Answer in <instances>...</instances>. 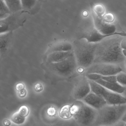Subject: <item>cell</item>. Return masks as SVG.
<instances>
[{
    "mask_svg": "<svg viewBox=\"0 0 126 126\" xmlns=\"http://www.w3.org/2000/svg\"><path fill=\"white\" fill-rule=\"evenodd\" d=\"M12 13L22 10L21 0H3Z\"/></svg>",
    "mask_w": 126,
    "mask_h": 126,
    "instance_id": "e0dca14e",
    "label": "cell"
},
{
    "mask_svg": "<svg viewBox=\"0 0 126 126\" xmlns=\"http://www.w3.org/2000/svg\"><path fill=\"white\" fill-rule=\"evenodd\" d=\"M123 38L120 35H113L98 43L94 63H103L121 65L126 59L121 47Z\"/></svg>",
    "mask_w": 126,
    "mask_h": 126,
    "instance_id": "6da1fadb",
    "label": "cell"
},
{
    "mask_svg": "<svg viewBox=\"0 0 126 126\" xmlns=\"http://www.w3.org/2000/svg\"><path fill=\"white\" fill-rule=\"evenodd\" d=\"M126 112V104L111 105L107 104L97 110V115L93 125L112 126L121 120Z\"/></svg>",
    "mask_w": 126,
    "mask_h": 126,
    "instance_id": "3957f363",
    "label": "cell"
},
{
    "mask_svg": "<svg viewBox=\"0 0 126 126\" xmlns=\"http://www.w3.org/2000/svg\"><path fill=\"white\" fill-rule=\"evenodd\" d=\"M121 94L122 95L125 96V98H126V87H125L124 91V92Z\"/></svg>",
    "mask_w": 126,
    "mask_h": 126,
    "instance_id": "d590c367",
    "label": "cell"
},
{
    "mask_svg": "<svg viewBox=\"0 0 126 126\" xmlns=\"http://www.w3.org/2000/svg\"><path fill=\"white\" fill-rule=\"evenodd\" d=\"M121 45V47L123 50H126V38H123Z\"/></svg>",
    "mask_w": 126,
    "mask_h": 126,
    "instance_id": "1f68e13d",
    "label": "cell"
},
{
    "mask_svg": "<svg viewBox=\"0 0 126 126\" xmlns=\"http://www.w3.org/2000/svg\"><path fill=\"white\" fill-rule=\"evenodd\" d=\"M11 121L16 124H22L25 122L26 118L20 116L18 112L14 113L11 118Z\"/></svg>",
    "mask_w": 126,
    "mask_h": 126,
    "instance_id": "44dd1931",
    "label": "cell"
},
{
    "mask_svg": "<svg viewBox=\"0 0 126 126\" xmlns=\"http://www.w3.org/2000/svg\"><path fill=\"white\" fill-rule=\"evenodd\" d=\"M82 100L89 106L97 110L107 104L104 97L91 91Z\"/></svg>",
    "mask_w": 126,
    "mask_h": 126,
    "instance_id": "8fae6325",
    "label": "cell"
},
{
    "mask_svg": "<svg viewBox=\"0 0 126 126\" xmlns=\"http://www.w3.org/2000/svg\"><path fill=\"white\" fill-rule=\"evenodd\" d=\"M92 15L94 22V27L101 33L104 35H118L126 37V33L116 32V26L114 25L104 21L102 17L97 16L93 9L92 10Z\"/></svg>",
    "mask_w": 126,
    "mask_h": 126,
    "instance_id": "ba28073f",
    "label": "cell"
},
{
    "mask_svg": "<svg viewBox=\"0 0 126 126\" xmlns=\"http://www.w3.org/2000/svg\"><path fill=\"white\" fill-rule=\"evenodd\" d=\"M71 106L65 105L63 106L59 112V116L63 119H69L73 117L71 110Z\"/></svg>",
    "mask_w": 126,
    "mask_h": 126,
    "instance_id": "ffe728a7",
    "label": "cell"
},
{
    "mask_svg": "<svg viewBox=\"0 0 126 126\" xmlns=\"http://www.w3.org/2000/svg\"><path fill=\"white\" fill-rule=\"evenodd\" d=\"M95 81L98 82L109 90L121 94L124 92L125 88V87L122 86L118 82H109L102 79H98Z\"/></svg>",
    "mask_w": 126,
    "mask_h": 126,
    "instance_id": "9a60e30c",
    "label": "cell"
},
{
    "mask_svg": "<svg viewBox=\"0 0 126 126\" xmlns=\"http://www.w3.org/2000/svg\"><path fill=\"white\" fill-rule=\"evenodd\" d=\"M16 90L17 91L23 90L25 88V85L22 83H19L16 85Z\"/></svg>",
    "mask_w": 126,
    "mask_h": 126,
    "instance_id": "f546056e",
    "label": "cell"
},
{
    "mask_svg": "<svg viewBox=\"0 0 126 126\" xmlns=\"http://www.w3.org/2000/svg\"><path fill=\"white\" fill-rule=\"evenodd\" d=\"M102 79L106 81L111 82H117V75L102 76Z\"/></svg>",
    "mask_w": 126,
    "mask_h": 126,
    "instance_id": "4316f807",
    "label": "cell"
},
{
    "mask_svg": "<svg viewBox=\"0 0 126 126\" xmlns=\"http://www.w3.org/2000/svg\"><path fill=\"white\" fill-rule=\"evenodd\" d=\"M73 50V45L66 40L56 42L50 46L47 50V54L56 51H68Z\"/></svg>",
    "mask_w": 126,
    "mask_h": 126,
    "instance_id": "4fadbf2b",
    "label": "cell"
},
{
    "mask_svg": "<svg viewBox=\"0 0 126 126\" xmlns=\"http://www.w3.org/2000/svg\"><path fill=\"white\" fill-rule=\"evenodd\" d=\"M121 120L122 121H123V122L126 123V112H125V113L124 114Z\"/></svg>",
    "mask_w": 126,
    "mask_h": 126,
    "instance_id": "e575fe53",
    "label": "cell"
},
{
    "mask_svg": "<svg viewBox=\"0 0 126 126\" xmlns=\"http://www.w3.org/2000/svg\"><path fill=\"white\" fill-rule=\"evenodd\" d=\"M0 19H4L12 14L8 6L3 0H0Z\"/></svg>",
    "mask_w": 126,
    "mask_h": 126,
    "instance_id": "ac0fdd59",
    "label": "cell"
},
{
    "mask_svg": "<svg viewBox=\"0 0 126 126\" xmlns=\"http://www.w3.org/2000/svg\"><path fill=\"white\" fill-rule=\"evenodd\" d=\"M123 53L124 56L126 57V50H123Z\"/></svg>",
    "mask_w": 126,
    "mask_h": 126,
    "instance_id": "8d00e7d4",
    "label": "cell"
},
{
    "mask_svg": "<svg viewBox=\"0 0 126 126\" xmlns=\"http://www.w3.org/2000/svg\"><path fill=\"white\" fill-rule=\"evenodd\" d=\"M34 88L36 92H40L43 90V87L42 84L40 83H37L34 85Z\"/></svg>",
    "mask_w": 126,
    "mask_h": 126,
    "instance_id": "83f0119b",
    "label": "cell"
},
{
    "mask_svg": "<svg viewBox=\"0 0 126 126\" xmlns=\"http://www.w3.org/2000/svg\"><path fill=\"white\" fill-rule=\"evenodd\" d=\"M121 66L123 69V72L126 73V59L124 63L121 65Z\"/></svg>",
    "mask_w": 126,
    "mask_h": 126,
    "instance_id": "836d02e7",
    "label": "cell"
},
{
    "mask_svg": "<svg viewBox=\"0 0 126 126\" xmlns=\"http://www.w3.org/2000/svg\"><path fill=\"white\" fill-rule=\"evenodd\" d=\"M114 35H104L98 31L94 27H91L82 32L79 37V39H85L90 43H97L101 42L106 37Z\"/></svg>",
    "mask_w": 126,
    "mask_h": 126,
    "instance_id": "30bf717a",
    "label": "cell"
},
{
    "mask_svg": "<svg viewBox=\"0 0 126 126\" xmlns=\"http://www.w3.org/2000/svg\"><path fill=\"white\" fill-rule=\"evenodd\" d=\"M91 91L88 79L85 75L80 77L75 84L73 96L77 100H82Z\"/></svg>",
    "mask_w": 126,
    "mask_h": 126,
    "instance_id": "9c48e42d",
    "label": "cell"
},
{
    "mask_svg": "<svg viewBox=\"0 0 126 126\" xmlns=\"http://www.w3.org/2000/svg\"><path fill=\"white\" fill-rule=\"evenodd\" d=\"M17 112L20 116L24 118H26L29 114L30 110L28 107L23 105L20 107Z\"/></svg>",
    "mask_w": 126,
    "mask_h": 126,
    "instance_id": "cb8c5ba5",
    "label": "cell"
},
{
    "mask_svg": "<svg viewBox=\"0 0 126 126\" xmlns=\"http://www.w3.org/2000/svg\"><path fill=\"white\" fill-rule=\"evenodd\" d=\"M38 0H21L22 9L26 11L32 10L38 3Z\"/></svg>",
    "mask_w": 126,
    "mask_h": 126,
    "instance_id": "d6986e66",
    "label": "cell"
},
{
    "mask_svg": "<svg viewBox=\"0 0 126 126\" xmlns=\"http://www.w3.org/2000/svg\"><path fill=\"white\" fill-rule=\"evenodd\" d=\"M85 75L89 80L94 81L101 79L102 76V75L95 73L85 74Z\"/></svg>",
    "mask_w": 126,
    "mask_h": 126,
    "instance_id": "d4e9b609",
    "label": "cell"
},
{
    "mask_svg": "<svg viewBox=\"0 0 126 126\" xmlns=\"http://www.w3.org/2000/svg\"><path fill=\"white\" fill-rule=\"evenodd\" d=\"M88 80L91 92L103 97V95L107 89L95 81L89 79Z\"/></svg>",
    "mask_w": 126,
    "mask_h": 126,
    "instance_id": "2e32d148",
    "label": "cell"
},
{
    "mask_svg": "<svg viewBox=\"0 0 126 126\" xmlns=\"http://www.w3.org/2000/svg\"><path fill=\"white\" fill-rule=\"evenodd\" d=\"M72 116L78 124L84 126L93 125L96 118L97 110L85 103L77 100L71 106Z\"/></svg>",
    "mask_w": 126,
    "mask_h": 126,
    "instance_id": "277c9868",
    "label": "cell"
},
{
    "mask_svg": "<svg viewBox=\"0 0 126 126\" xmlns=\"http://www.w3.org/2000/svg\"><path fill=\"white\" fill-rule=\"evenodd\" d=\"M17 92H18V96L20 98L25 97L27 95V91L25 88L22 90L17 91Z\"/></svg>",
    "mask_w": 126,
    "mask_h": 126,
    "instance_id": "f1b7e54d",
    "label": "cell"
},
{
    "mask_svg": "<svg viewBox=\"0 0 126 126\" xmlns=\"http://www.w3.org/2000/svg\"><path fill=\"white\" fill-rule=\"evenodd\" d=\"M3 124L5 126H9L11 125V122L8 119H5L3 121Z\"/></svg>",
    "mask_w": 126,
    "mask_h": 126,
    "instance_id": "d6a6232c",
    "label": "cell"
},
{
    "mask_svg": "<svg viewBox=\"0 0 126 126\" xmlns=\"http://www.w3.org/2000/svg\"><path fill=\"white\" fill-rule=\"evenodd\" d=\"M56 113V110L54 108L51 107L47 110L48 114L50 115H53Z\"/></svg>",
    "mask_w": 126,
    "mask_h": 126,
    "instance_id": "4dcf8cb0",
    "label": "cell"
},
{
    "mask_svg": "<svg viewBox=\"0 0 126 126\" xmlns=\"http://www.w3.org/2000/svg\"><path fill=\"white\" fill-rule=\"evenodd\" d=\"M117 82L120 84L126 87V73L122 72L117 75Z\"/></svg>",
    "mask_w": 126,
    "mask_h": 126,
    "instance_id": "603a6c76",
    "label": "cell"
},
{
    "mask_svg": "<svg viewBox=\"0 0 126 126\" xmlns=\"http://www.w3.org/2000/svg\"><path fill=\"white\" fill-rule=\"evenodd\" d=\"M93 9L97 16L100 17H102L105 14V9L104 7L101 4H97L94 6Z\"/></svg>",
    "mask_w": 126,
    "mask_h": 126,
    "instance_id": "7402d4cb",
    "label": "cell"
},
{
    "mask_svg": "<svg viewBox=\"0 0 126 126\" xmlns=\"http://www.w3.org/2000/svg\"><path fill=\"white\" fill-rule=\"evenodd\" d=\"M73 50L68 51H56L48 54L47 63H55L61 62L74 55Z\"/></svg>",
    "mask_w": 126,
    "mask_h": 126,
    "instance_id": "5bb4252c",
    "label": "cell"
},
{
    "mask_svg": "<svg viewBox=\"0 0 126 126\" xmlns=\"http://www.w3.org/2000/svg\"><path fill=\"white\" fill-rule=\"evenodd\" d=\"M97 43L80 39L74 43L73 51L78 67L85 70L94 63Z\"/></svg>",
    "mask_w": 126,
    "mask_h": 126,
    "instance_id": "7a4b0ae2",
    "label": "cell"
},
{
    "mask_svg": "<svg viewBox=\"0 0 126 126\" xmlns=\"http://www.w3.org/2000/svg\"><path fill=\"white\" fill-rule=\"evenodd\" d=\"M103 97L107 102V104L111 105L126 104V98L121 94L107 90Z\"/></svg>",
    "mask_w": 126,
    "mask_h": 126,
    "instance_id": "7c38bea8",
    "label": "cell"
},
{
    "mask_svg": "<svg viewBox=\"0 0 126 126\" xmlns=\"http://www.w3.org/2000/svg\"><path fill=\"white\" fill-rule=\"evenodd\" d=\"M21 11L12 13L8 16L0 19V34L12 32L23 27L26 22V18L22 15Z\"/></svg>",
    "mask_w": 126,
    "mask_h": 126,
    "instance_id": "8992f818",
    "label": "cell"
},
{
    "mask_svg": "<svg viewBox=\"0 0 126 126\" xmlns=\"http://www.w3.org/2000/svg\"><path fill=\"white\" fill-rule=\"evenodd\" d=\"M47 64L48 68L51 71L62 77L72 76L78 67L74 54L61 62L47 63Z\"/></svg>",
    "mask_w": 126,
    "mask_h": 126,
    "instance_id": "5b68a950",
    "label": "cell"
},
{
    "mask_svg": "<svg viewBox=\"0 0 126 126\" xmlns=\"http://www.w3.org/2000/svg\"><path fill=\"white\" fill-rule=\"evenodd\" d=\"M102 18L104 21L108 23L112 22L115 19L113 15L110 13L105 14Z\"/></svg>",
    "mask_w": 126,
    "mask_h": 126,
    "instance_id": "484cf974",
    "label": "cell"
},
{
    "mask_svg": "<svg viewBox=\"0 0 126 126\" xmlns=\"http://www.w3.org/2000/svg\"><path fill=\"white\" fill-rule=\"evenodd\" d=\"M85 70V74L95 73L102 76L117 75L123 71L120 65L103 63H93Z\"/></svg>",
    "mask_w": 126,
    "mask_h": 126,
    "instance_id": "52a82bcc",
    "label": "cell"
}]
</instances>
